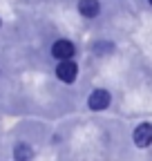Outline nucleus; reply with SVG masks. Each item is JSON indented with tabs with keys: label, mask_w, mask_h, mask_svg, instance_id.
Wrapping results in <instances>:
<instances>
[{
	"label": "nucleus",
	"mask_w": 152,
	"mask_h": 161,
	"mask_svg": "<svg viewBox=\"0 0 152 161\" xmlns=\"http://www.w3.org/2000/svg\"><path fill=\"white\" fill-rule=\"evenodd\" d=\"M36 157V150L31 143H27V141H16L14 148H11V159L14 161H34Z\"/></svg>",
	"instance_id": "423d86ee"
},
{
	"label": "nucleus",
	"mask_w": 152,
	"mask_h": 161,
	"mask_svg": "<svg viewBox=\"0 0 152 161\" xmlns=\"http://www.w3.org/2000/svg\"><path fill=\"white\" fill-rule=\"evenodd\" d=\"M49 56L56 60V63L76 60V56H79V45L67 36H58V38H54L52 45H49Z\"/></svg>",
	"instance_id": "f257e3e1"
},
{
	"label": "nucleus",
	"mask_w": 152,
	"mask_h": 161,
	"mask_svg": "<svg viewBox=\"0 0 152 161\" xmlns=\"http://www.w3.org/2000/svg\"><path fill=\"white\" fill-rule=\"evenodd\" d=\"M145 5H148V7H150V9H152V0H145Z\"/></svg>",
	"instance_id": "6e6552de"
},
{
	"label": "nucleus",
	"mask_w": 152,
	"mask_h": 161,
	"mask_svg": "<svg viewBox=\"0 0 152 161\" xmlns=\"http://www.w3.org/2000/svg\"><path fill=\"white\" fill-rule=\"evenodd\" d=\"M132 143L139 150H145L152 146V123L150 121H141V123L134 125V130H132Z\"/></svg>",
	"instance_id": "20e7f679"
},
{
	"label": "nucleus",
	"mask_w": 152,
	"mask_h": 161,
	"mask_svg": "<svg viewBox=\"0 0 152 161\" xmlns=\"http://www.w3.org/2000/svg\"><path fill=\"white\" fill-rule=\"evenodd\" d=\"M54 76L61 80L63 85H74L81 76V67L76 60H63V63L54 65Z\"/></svg>",
	"instance_id": "7ed1b4c3"
},
{
	"label": "nucleus",
	"mask_w": 152,
	"mask_h": 161,
	"mask_svg": "<svg viewBox=\"0 0 152 161\" xmlns=\"http://www.w3.org/2000/svg\"><path fill=\"white\" fill-rule=\"evenodd\" d=\"M0 29H3V16H0Z\"/></svg>",
	"instance_id": "1a4fd4ad"
},
{
	"label": "nucleus",
	"mask_w": 152,
	"mask_h": 161,
	"mask_svg": "<svg viewBox=\"0 0 152 161\" xmlns=\"http://www.w3.org/2000/svg\"><path fill=\"white\" fill-rule=\"evenodd\" d=\"M114 52H117V43L110 38H96L92 43V56H96V58H107Z\"/></svg>",
	"instance_id": "0eeeda50"
},
{
	"label": "nucleus",
	"mask_w": 152,
	"mask_h": 161,
	"mask_svg": "<svg viewBox=\"0 0 152 161\" xmlns=\"http://www.w3.org/2000/svg\"><path fill=\"white\" fill-rule=\"evenodd\" d=\"M0 76H3V69H0Z\"/></svg>",
	"instance_id": "9d476101"
},
{
	"label": "nucleus",
	"mask_w": 152,
	"mask_h": 161,
	"mask_svg": "<svg viewBox=\"0 0 152 161\" xmlns=\"http://www.w3.org/2000/svg\"><path fill=\"white\" fill-rule=\"evenodd\" d=\"M112 101H114V96L107 87H94L85 98V105L90 112H105L112 105Z\"/></svg>",
	"instance_id": "f03ea898"
},
{
	"label": "nucleus",
	"mask_w": 152,
	"mask_h": 161,
	"mask_svg": "<svg viewBox=\"0 0 152 161\" xmlns=\"http://www.w3.org/2000/svg\"><path fill=\"white\" fill-rule=\"evenodd\" d=\"M76 11L83 20H96L103 14V3L101 0H76Z\"/></svg>",
	"instance_id": "39448f33"
}]
</instances>
